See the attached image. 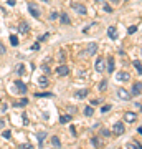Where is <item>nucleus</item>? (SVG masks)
<instances>
[{
    "label": "nucleus",
    "instance_id": "40",
    "mask_svg": "<svg viewBox=\"0 0 142 149\" xmlns=\"http://www.w3.org/2000/svg\"><path fill=\"white\" fill-rule=\"evenodd\" d=\"M7 109H8V106H7V104H5V103H3V104H2V111H3V113H5V111H7Z\"/></svg>",
    "mask_w": 142,
    "mask_h": 149
},
{
    "label": "nucleus",
    "instance_id": "14",
    "mask_svg": "<svg viewBox=\"0 0 142 149\" xmlns=\"http://www.w3.org/2000/svg\"><path fill=\"white\" fill-rule=\"evenodd\" d=\"M60 22H61V23H63V25H69V23H71V20H69V15L68 13H60Z\"/></svg>",
    "mask_w": 142,
    "mask_h": 149
},
{
    "label": "nucleus",
    "instance_id": "39",
    "mask_svg": "<svg viewBox=\"0 0 142 149\" xmlns=\"http://www.w3.org/2000/svg\"><path fill=\"white\" fill-rule=\"evenodd\" d=\"M64 60H66V56H64V53L61 52V53H60V61H64Z\"/></svg>",
    "mask_w": 142,
    "mask_h": 149
},
{
    "label": "nucleus",
    "instance_id": "6",
    "mask_svg": "<svg viewBox=\"0 0 142 149\" xmlns=\"http://www.w3.org/2000/svg\"><path fill=\"white\" fill-rule=\"evenodd\" d=\"M56 74H60V76H66V74H69V68L66 66V65H60L58 68H56Z\"/></svg>",
    "mask_w": 142,
    "mask_h": 149
},
{
    "label": "nucleus",
    "instance_id": "22",
    "mask_svg": "<svg viewBox=\"0 0 142 149\" xmlns=\"http://www.w3.org/2000/svg\"><path fill=\"white\" fill-rule=\"evenodd\" d=\"M84 114H86V116H93V114H94V108L91 106V104L89 106H86L84 108Z\"/></svg>",
    "mask_w": 142,
    "mask_h": 149
},
{
    "label": "nucleus",
    "instance_id": "4",
    "mask_svg": "<svg viewBox=\"0 0 142 149\" xmlns=\"http://www.w3.org/2000/svg\"><path fill=\"white\" fill-rule=\"evenodd\" d=\"M94 70L98 71V73H103V71H104V70H106V61H104V58H101V56H99V58L96 60Z\"/></svg>",
    "mask_w": 142,
    "mask_h": 149
},
{
    "label": "nucleus",
    "instance_id": "29",
    "mask_svg": "<svg viewBox=\"0 0 142 149\" xmlns=\"http://www.w3.org/2000/svg\"><path fill=\"white\" fill-rule=\"evenodd\" d=\"M2 136H3V138H5V139H10V138H12V133H10V131H8V129H5V131L2 133Z\"/></svg>",
    "mask_w": 142,
    "mask_h": 149
},
{
    "label": "nucleus",
    "instance_id": "16",
    "mask_svg": "<svg viewBox=\"0 0 142 149\" xmlns=\"http://www.w3.org/2000/svg\"><path fill=\"white\" fill-rule=\"evenodd\" d=\"M26 104H28V100H26V98H21L20 101L13 103V108H21V106H26Z\"/></svg>",
    "mask_w": 142,
    "mask_h": 149
},
{
    "label": "nucleus",
    "instance_id": "23",
    "mask_svg": "<svg viewBox=\"0 0 142 149\" xmlns=\"http://www.w3.org/2000/svg\"><path fill=\"white\" fill-rule=\"evenodd\" d=\"M51 144H53V146H56V148L61 146V141H60L58 136H53V138H51Z\"/></svg>",
    "mask_w": 142,
    "mask_h": 149
},
{
    "label": "nucleus",
    "instance_id": "13",
    "mask_svg": "<svg viewBox=\"0 0 142 149\" xmlns=\"http://www.w3.org/2000/svg\"><path fill=\"white\" fill-rule=\"evenodd\" d=\"M35 136H37V139H38V146L42 148V146H43V143H45V139H46V136H48V134L45 133V131H43V133H37V134H35Z\"/></svg>",
    "mask_w": 142,
    "mask_h": 149
},
{
    "label": "nucleus",
    "instance_id": "12",
    "mask_svg": "<svg viewBox=\"0 0 142 149\" xmlns=\"http://www.w3.org/2000/svg\"><path fill=\"white\" fill-rule=\"evenodd\" d=\"M107 37H109L111 40H117V30H116V27H109V28H107Z\"/></svg>",
    "mask_w": 142,
    "mask_h": 149
},
{
    "label": "nucleus",
    "instance_id": "20",
    "mask_svg": "<svg viewBox=\"0 0 142 149\" xmlns=\"http://www.w3.org/2000/svg\"><path fill=\"white\" fill-rule=\"evenodd\" d=\"M71 121V114H63V116H60V123L61 124H68Z\"/></svg>",
    "mask_w": 142,
    "mask_h": 149
},
{
    "label": "nucleus",
    "instance_id": "15",
    "mask_svg": "<svg viewBox=\"0 0 142 149\" xmlns=\"http://www.w3.org/2000/svg\"><path fill=\"white\" fill-rule=\"evenodd\" d=\"M18 32L20 33H28V25H26V22H20V25H18Z\"/></svg>",
    "mask_w": 142,
    "mask_h": 149
},
{
    "label": "nucleus",
    "instance_id": "32",
    "mask_svg": "<svg viewBox=\"0 0 142 149\" xmlns=\"http://www.w3.org/2000/svg\"><path fill=\"white\" fill-rule=\"evenodd\" d=\"M21 119H23V126H28V116H26V113L21 114Z\"/></svg>",
    "mask_w": 142,
    "mask_h": 149
},
{
    "label": "nucleus",
    "instance_id": "43",
    "mask_svg": "<svg viewBox=\"0 0 142 149\" xmlns=\"http://www.w3.org/2000/svg\"><path fill=\"white\" fill-rule=\"evenodd\" d=\"M7 3H8V5H12V7H13V5H15V0H8Z\"/></svg>",
    "mask_w": 142,
    "mask_h": 149
},
{
    "label": "nucleus",
    "instance_id": "11",
    "mask_svg": "<svg viewBox=\"0 0 142 149\" xmlns=\"http://www.w3.org/2000/svg\"><path fill=\"white\" fill-rule=\"evenodd\" d=\"M15 86H17V90L20 91L21 95H25V93H26V85H25V83H23V81L17 80V81H15Z\"/></svg>",
    "mask_w": 142,
    "mask_h": 149
},
{
    "label": "nucleus",
    "instance_id": "33",
    "mask_svg": "<svg viewBox=\"0 0 142 149\" xmlns=\"http://www.w3.org/2000/svg\"><path fill=\"white\" fill-rule=\"evenodd\" d=\"M91 144H93V146H99V139H98V138H91Z\"/></svg>",
    "mask_w": 142,
    "mask_h": 149
},
{
    "label": "nucleus",
    "instance_id": "28",
    "mask_svg": "<svg viewBox=\"0 0 142 149\" xmlns=\"http://www.w3.org/2000/svg\"><path fill=\"white\" fill-rule=\"evenodd\" d=\"M17 68H18V70H17V73L20 74V76H21V74H23V73H25V66H23V65H18Z\"/></svg>",
    "mask_w": 142,
    "mask_h": 149
},
{
    "label": "nucleus",
    "instance_id": "19",
    "mask_svg": "<svg viewBox=\"0 0 142 149\" xmlns=\"http://www.w3.org/2000/svg\"><path fill=\"white\" fill-rule=\"evenodd\" d=\"M48 83H50V81H48V78H46V76H40V78H38V85L42 86V88L48 86Z\"/></svg>",
    "mask_w": 142,
    "mask_h": 149
},
{
    "label": "nucleus",
    "instance_id": "36",
    "mask_svg": "<svg viewBox=\"0 0 142 149\" xmlns=\"http://www.w3.org/2000/svg\"><path fill=\"white\" fill-rule=\"evenodd\" d=\"M101 134H103V136H106V138H109V136H111V133L107 131V129H101Z\"/></svg>",
    "mask_w": 142,
    "mask_h": 149
},
{
    "label": "nucleus",
    "instance_id": "44",
    "mask_svg": "<svg viewBox=\"0 0 142 149\" xmlns=\"http://www.w3.org/2000/svg\"><path fill=\"white\" fill-rule=\"evenodd\" d=\"M3 126H5V121H3V119H0V128H3Z\"/></svg>",
    "mask_w": 142,
    "mask_h": 149
},
{
    "label": "nucleus",
    "instance_id": "17",
    "mask_svg": "<svg viewBox=\"0 0 142 149\" xmlns=\"http://www.w3.org/2000/svg\"><path fill=\"white\" fill-rule=\"evenodd\" d=\"M35 96L37 98H53V93H50V91H43V93H35Z\"/></svg>",
    "mask_w": 142,
    "mask_h": 149
},
{
    "label": "nucleus",
    "instance_id": "3",
    "mask_svg": "<svg viewBox=\"0 0 142 149\" xmlns=\"http://www.w3.org/2000/svg\"><path fill=\"white\" fill-rule=\"evenodd\" d=\"M71 8H73L78 15H86V13H88L86 7H84L83 3H78V2H73V3H71Z\"/></svg>",
    "mask_w": 142,
    "mask_h": 149
},
{
    "label": "nucleus",
    "instance_id": "46",
    "mask_svg": "<svg viewBox=\"0 0 142 149\" xmlns=\"http://www.w3.org/2000/svg\"><path fill=\"white\" fill-rule=\"evenodd\" d=\"M96 3H103V2H104V0H94Z\"/></svg>",
    "mask_w": 142,
    "mask_h": 149
},
{
    "label": "nucleus",
    "instance_id": "21",
    "mask_svg": "<svg viewBox=\"0 0 142 149\" xmlns=\"http://www.w3.org/2000/svg\"><path fill=\"white\" fill-rule=\"evenodd\" d=\"M106 70H107L109 73H112V71H114V58L107 60V66H106Z\"/></svg>",
    "mask_w": 142,
    "mask_h": 149
},
{
    "label": "nucleus",
    "instance_id": "9",
    "mask_svg": "<svg viewBox=\"0 0 142 149\" xmlns=\"http://www.w3.org/2000/svg\"><path fill=\"white\" fill-rule=\"evenodd\" d=\"M117 95H119V98H121V100H124V101H129V100H131V95H129L126 90H122V88H119V90H117Z\"/></svg>",
    "mask_w": 142,
    "mask_h": 149
},
{
    "label": "nucleus",
    "instance_id": "27",
    "mask_svg": "<svg viewBox=\"0 0 142 149\" xmlns=\"http://www.w3.org/2000/svg\"><path fill=\"white\" fill-rule=\"evenodd\" d=\"M134 68L137 70V73H141V60H136L134 61Z\"/></svg>",
    "mask_w": 142,
    "mask_h": 149
},
{
    "label": "nucleus",
    "instance_id": "42",
    "mask_svg": "<svg viewBox=\"0 0 142 149\" xmlns=\"http://www.w3.org/2000/svg\"><path fill=\"white\" fill-rule=\"evenodd\" d=\"M42 70L45 71V73H50V68H48V66H42Z\"/></svg>",
    "mask_w": 142,
    "mask_h": 149
},
{
    "label": "nucleus",
    "instance_id": "38",
    "mask_svg": "<svg viewBox=\"0 0 142 149\" xmlns=\"http://www.w3.org/2000/svg\"><path fill=\"white\" fill-rule=\"evenodd\" d=\"M104 12L111 13V12H112V7H111V5H104Z\"/></svg>",
    "mask_w": 142,
    "mask_h": 149
},
{
    "label": "nucleus",
    "instance_id": "7",
    "mask_svg": "<svg viewBox=\"0 0 142 149\" xmlns=\"http://www.w3.org/2000/svg\"><path fill=\"white\" fill-rule=\"evenodd\" d=\"M116 78L119 81H129L131 80V74L127 73V71H119V73L116 74Z\"/></svg>",
    "mask_w": 142,
    "mask_h": 149
},
{
    "label": "nucleus",
    "instance_id": "2",
    "mask_svg": "<svg viewBox=\"0 0 142 149\" xmlns=\"http://www.w3.org/2000/svg\"><path fill=\"white\" fill-rule=\"evenodd\" d=\"M112 133L116 134V136H122V134L126 133V126H124L121 121H116L112 124Z\"/></svg>",
    "mask_w": 142,
    "mask_h": 149
},
{
    "label": "nucleus",
    "instance_id": "34",
    "mask_svg": "<svg viewBox=\"0 0 142 149\" xmlns=\"http://www.w3.org/2000/svg\"><path fill=\"white\" fill-rule=\"evenodd\" d=\"M7 53V48L3 47V43L0 42V55H5Z\"/></svg>",
    "mask_w": 142,
    "mask_h": 149
},
{
    "label": "nucleus",
    "instance_id": "10",
    "mask_svg": "<svg viewBox=\"0 0 142 149\" xmlns=\"http://www.w3.org/2000/svg\"><path fill=\"white\" fill-rule=\"evenodd\" d=\"M96 52H98V45L91 42L88 45V48H86V55H96Z\"/></svg>",
    "mask_w": 142,
    "mask_h": 149
},
{
    "label": "nucleus",
    "instance_id": "5",
    "mask_svg": "<svg viewBox=\"0 0 142 149\" xmlns=\"http://www.w3.org/2000/svg\"><path fill=\"white\" fill-rule=\"evenodd\" d=\"M124 121L131 123V124H132V123H136L137 121V114H136V113H132V111H127L126 114H124Z\"/></svg>",
    "mask_w": 142,
    "mask_h": 149
},
{
    "label": "nucleus",
    "instance_id": "26",
    "mask_svg": "<svg viewBox=\"0 0 142 149\" xmlns=\"http://www.w3.org/2000/svg\"><path fill=\"white\" fill-rule=\"evenodd\" d=\"M106 88H107V81H106V80H103V81L99 83V90H101V91H104Z\"/></svg>",
    "mask_w": 142,
    "mask_h": 149
},
{
    "label": "nucleus",
    "instance_id": "18",
    "mask_svg": "<svg viewBox=\"0 0 142 149\" xmlns=\"http://www.w3.org/2000/svg\"><path fill=\"white\" fill-rule=\"evenodd\" d=\"M88 93H89V90H88V88H84V90H79L78 93H76V96H78L79 100H83V98L88 96Z\"/></svg>",
    "mask_w": 142,
    "mask_h": 149
},
{
    "label": "nucleus",
    "instance_id": "30",
    "mask_svg": "<svg viewBox=\"0 0 142 149\" xmlns=\"http://www.w3.org/2000/svg\"><path fill=\"white\" fill-rule=\"evenodd\" d=\"M111 108H112L111 104H104V106L101 108V113H107V111H111Z\"/></svg>",
    "mask_w": 142,
    "mask_h": 149
},
{
    "label": "nucleus",
    "instance_id": "35",
    "mask_svg": "<svg viewBox=\"0 0 142 149\" xmlns=\"http://www.w3.org/2000/svg\"><path fill=\"white\" fill-rule=\"evenodd\" d=\"M96 104H101V98H96V100L91 101V106H96Z\"/></svg>",
    "mask_w": 142,
    "mask_h": 149
},
{
    "label": "nucleus",
    "instance_id": "37",
    "mask_svg": "<svg viewBox=\"0 0 142 149\" xmlns=\"http://www.w3.org/2000/svg\"><path fill=\"white\" fill-rule=\"evenodd\" d=\"M48 37H50V35H48V33H45V35H43V37H40V38H38V43H42V42H45V40H46Z\"/></svg>",
    "mask_w": 142,
    "mask_h": 149
},
{
    "label": "nucleus",
    "instance_id": "8",
    "mask_svg": "<svg viewBox=\"0 0 142 149\" xmlns=\"http://www.w3.org/2000/svg\"><path fill=\"white\" fill-rule=\"evenodd\" d=\"M141 90H142L141 81H136V83L132 85V95L134 96H141Z\"/></svg>",
    "mask_w": 142,
    "mask_h": 149
},
{
    "label": "nucleus",
    "instance_id": "31",
    "mask_svg": "<svg viewBox=\"0 0 142 149\" xmlns=\"http://www.w3.org/2000/svg\"><path fill=\"white\" fill-rule=\"evenodd\" d=\"M58 17H60L58 12H51V13H50V20H56Z\"/></svg>",
    "mask_w": 142,
    "mask_h": 149
},
{
    "label": "nucleus",
    "instance_id": "25",
    "mask_svg": "<svg viewBox=\"0 0 142 149\" xmlns=\"http://www.w3.org/2000/svg\"><path fill=\"white\" fill-rule=\"evenodd\" d=\"M137 30H139V27H136V25H131V27L127 28V33H129V35H132V33H136Z\"/></svg>",
    "mask_w": 142,
    "mask_h": 149
},
{
    "label": "nucleus",
    "instance_id": "24",
    "mask_svg": "<svg viewBox=\"0 0 142 149\" xmlns=\"http://www.w3.org/2000/svg\"><path fill=\"white\" fill-rule=\"evenodd\" d=\"M10 43L13 45V47H18V43L20 42H18V38H17L15 35H10Z\"/></svg>",
    "mask_w": 142,
    "mask_h": 149
},
{
    "label": "nucleus",
    "instance_id": "47",
    "mask_svg": "<svg viewBox=\"0 0 142 149\" xmlns=\"http://www.w3.org/2000/svg\"><path fill=\"white\" fill-rule=\"evenodd\" d=\"M43 2H45V3H50V0H43Z\"/></svg>",
    "mask_w": 142,
    "mask_h": 149
},
{
    "label": "nucleus",
    "instance_id": "1",
    "mask_svg": "<svg viewBox=\"0 0 142 149\" xmlns=\"http://www.w3.org/2000/svg\"><path fill=\"white\" fill-rule=\"evenodd\" d=\"M28 12H30V15H32L33 18H40V15H42L40 7H38L35 2H28Z\"/></svg>",
    "mask_w": 142,
    "mask_h": 149
},
{
    "label": "nucleus",
    "instance_id": "45",
    "mask_svg": "<svg viewBox=\"0 0 142 149\" xmlns=\"http://www.w3.org/2000/svg\"><path fill=\"white\" fill-rule=\"evenodd\" d=\"M109 2H112V3H119L121 0H109Z\"/></svg>",
    "mask_w": 142,
    "mask_h": 149
},
{
    "label": "nucleus",
    "instance_id": "41",
    "mask_svg": "<svg viewBox=\"0 0 142 149\" xmlns=\"http://www.w3.org/2000/svg\"><path fill=\"white\" fill-rule=\"evenodd\" d=\"M38 48H40V43H35V45L32 47V50H38Z\"/></svg>",
    "mask_w": 142,
    "mask_h": 149
}]
</instances>
